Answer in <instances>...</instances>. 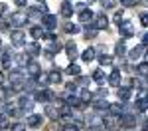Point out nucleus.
<instances>
[{
  "instance_id": "nucleus-27",
  "label": "nucleus",
  "mask_w": 148,
  "mask_h": 131,
  "mask_svg": "<svg viewBox=\"0 0 148 131\" xmlns=\"http://www.w3.org/2000/svg\"><path fill=\"white\" fill-rule=\"evenodd\" d=\"M63 32H67V34H77V32H81V28L77 26V24H71V22H67L65 26H63Z\"/></svg>"
},
{
  "instance_id": "nucleus-21",
  "label": "nucleus",
  "mask_w": 148,
  "mask_h": 131,
  "mask_svg": "<svg viewBox=\"0 0 148 131\" xmlns=\"http://www.w3.org/2000/svg\"><path fill=\"white\" fill-rule=\"evenodd\" d=\"M97 34H99V30H97V26H95V24H87V26H85V32H83V36H85L87 40L95 38Z\"/></svg>"
},
{
  "instance_id": "nucleus-16",
  "label": "nucleus",
  "mask_w": 148,
  "mask_h": 131,
  "mask_svg": "<svg viewBox=\"0 0 148 131\" xmlns=\"http://www.w3.org/2000/svg\"><path fill=\"white\" fill-rule=\"evenodd\" d=\"M116 95H119V99H123V101H126V99H130V95H132V89L128 87V85H119V91H116Z\"/></svg>"
},
{
  "instance_id": "nucleus-15",
  "label": "nucleus",
  "mask_w": 148,
  "mask_h": 131,
  "mask_svg": "<svg viewBox=\"0 0 148 131\" xmlns=\"http://www.w3.org/2000/svg\"><path fill=\"white\" fill-rule=\"evenodd\" d=\"M28 32H30V36H32L34 40H42V38H44V34H46L44 26H32Z\"/></svg>"
},
{
  "instance_id": "nucleus-53",
  "label": "nucleus",
  "mask_w": 148,
  "mask_h": 131,
  "mask_svg": "<svg viewBox=\"0 0 148 131\" xmlns=\"http://www.w3.org/2000/svg\"><path fill=\"white\" fill-rule=\"evenodd\" d=\"M0 48H2V42H0Z\"/></svg>"
},
{
  "instance_id": "nucleus-18",
  "label": "nucleus",
  "mask_w": 148,
  "mask_h": 131,
  "mask_svg": "<svg viewBox=\"0 0 148 131\" xmlns=\"http://www.w3.org/2000/svg\"><path fill=\"white\" fill-rule=\"evenodd\" d=\"M121 80H123L121 70H113V71H111V76H109V83H111V85L119 87V85H121Z\"/></svg>"
},
{
  "instance_id": "nucleus-4",
  "label": "nucleus",
  "mask_w": 148,
  "mask_h": 131,
  "mask_svg": "<svg viewBox=\"0 0 148 131\" xmlns=\"http://www.w3.org/2000/svg\"><path fill=\"white\" fill-rule=\"evenodd\" d=\"M10 40H12L14 46H24V44H26V32L20 30V28H16V30L10 32Z\"/></svg>"
},
{
  "instance_id": "nucleus-30",
  "label": "nucleus",
  "mask_w": 148,
  "mask_h": 131,
  "mask_svg": "<svg viewBox=\"0 0 148 131\" xmlns=\"http://www.w3.org/2000/svg\"><path fill=\"white\" fill-rule=\"evenodd\" d=\"M14 60H16V62H18V64H20V66H26V64H28V62H30V56H28V54H26V52H24V54H18V56H14Z\"/></svg>"
},
{
  "instance_id": "nucleus-31",
  "label": "nucleus",
  "mask_w": 148,
  "mask_h": 131,
  "mask_svg": "<svg viewBox=\"0 0 148 131\" xmlns=\"http://www.w3.org/2000/svg\"><path fill=\"white\" fill-rule=\"evenodd\" d=\"M79 99H81V101H85V103H87V101H91V99H93V94L89 91V89H87V87H83V89H81V95H79Z\"/></svg>"
},
{
  "instance_id": "nucleus-12",
  "label": "nucleus",
  "mask_w": 148,
  "mask_h": 131,
  "mask_svg": "<svg viewBox=\"0 0 148 131\" xmlns=\"http://www.w3.org/2000/svg\"><path fill=\"white\" fill-rule=\"evenodd\" d=\"M18 103H20V109L28 111V113H30V111L34 109V99H32V97H28V95H22Z\"/></svg>"
},
{
  "instance_id": "nucleus-54",
  "label": "nucleus",
  "mask_w": 148,
  "mask_h": 131,
  "mask_svg": "<svg viewBox=\"0 0 148 131\" xmlns=\"http://www.w3.org/2000/svg\"><path fill=\"white\" fill-rule=\"evenodd\" d=\"M40 2H44V0H40Z\"/></svg>"
},
{
  "instance_id": "nucleus-33",
  "label": "nucleus",
  "mask_w": 148,
  "mask_h": 131,
  "mask_svg": "<svg viewBox=\"0 0 148 131\" xmlns=\"http://www.w3.org/2000/svg\"><path fill=\"white\" fill-rule=\"evenodd\" d=\"M67 73H69V76H79V73H81V68L77 66V64H71V66L67 68Z\"/></svg>"
},
{
  "instance_id": "nucleus-19",
  "label": "nucleus",
  "mask_w": 148,
  "mask_h": 131,
  "mask_svg": "<svg viewBox=\"0 0 148 131\" xmlns=\"http://www.w3.org/2000/svg\"><path fill=\"white\" fill-rule=\"evenodd\" d=\"M134 109L140 111V113H144L148 111V97H136V103H134Z\"/></svg>"
},
{
  "instance_id": "nucleus-11",
  "label": "nucleus",
  "mask_w": 148,
  "mask_h": 131,
  "mask_svg": "<svg viewBox=\"0 0 148 131\" xmlns=\"http://www.w3.org/2000/svg\"><path fill=\"white\" fill-rule=\"evenodd\" d=\"M87 125H89V129H101L103 125H105V119L99 117V115H91V117L87 119Z\"/></svg>"
},
{
  "instance_id": "nucleus-23",
  "label": "nucleus",
  "mask_w": 148,
  "mask_h": 131,
  "mask_svg": "<svg viewBox=\"0 0 148 131\" xmlns=\"http://www.w3.org/2000/svg\"><path fill=\"white\" fill-rule=\"evenodd\" d=\"M46 115H47L49 119L57 121V119H59V109H57L56 105H46Z\"/></svg>"
},
{
  "instance_id": "nucleus-28",
  "label": "nucleus",
  "mask_w": 148,
  "mask_h": 131,
  "mask_svg": "<svg viewBox=\"0 0 148 131\" xmlns=\"http://www.w3.org/2000/svg\"><path fill=\"white\" fill-rule=\"evenodd\" d=\"M126 54V44L125 42H119L116 46H114V56H119V58H123Z\"/></svg>"
},
{
  "instance_id": "nucleus-7",
  "label": "nucleus",
  "mask_w": 148,
  "mask_h": 131,
  "mask_svg": "<svg viewBox=\"0 0 148 131\" xmlns=\"http://www.w3.org/2000/svg\"><path fill=\"white\" fill-rule=\"evenodd\" d=\"M24 50H26V54H28L30 58H36V56L42 54V48H40L38 42H28V44H24Z\"/></svg>"
},
{
  "instance_id": "nucleus-26",
  "label": "nucleus",
  "mask_w": 148,
  "mask_h": 131,
  "mask_svg": "<svg viewBox=\"0 0 148 131\" xmlns=\"http://www.w3.org/2000/svg\"><path fill=\"white\" fill-rule=\"evenodd\" d=\"M136 71L140 78H148V62H142V64H138L136 66Z\"/></svg>"
},
{
  "instance_id": "nucleus-48",
  "label": "nucleus",
  "mask_w": 148,
  "mask_h": 131,
  "mask_svg": "<svg viewBox=\"0 0 148 131\" xmlns=\"http://www.w3.org/2000/svg\"><path fill=\"white\" fill-rule=\"evenodd\" d=\"M0 85H4V73L0 71Z\"/></svg>"
},
{
  "instance_id": "nucleus-3",
  "label": "nucleus",
  "mask_w": 148,
  "mask_h": 131,
  "mask_svg": "<svg viewBox=\"0 0 148 131\" xmlns=\"http://www.w3.org/2000/svg\"><path fill=\"white\" fill-rule=\"evenodd\" d=\"M36 101H42V103H47V101H53L56 99V94L51 89H38L34 95Z\"/></svg>"
},
{
  "instance_id": "nucleus-44",
  "label": "nucleus",
  "mask_w": 148,
  "mask_h": 131,
  "mask_svg": "<svg viewBox=\"0 0 148 131\" xmlns=\"http://www.w3.org/2000/svg\"><path fill=\"white\" fill-rule=\"evenodd\" d=\"M79 78H81V80H79V83H81V85H89V80H87V78H83L81 73H79Z\"/></svg>"
},
{
  "instance_id": "nucleus-13",
  "label": "nucleus",
  "mask_w": 148,
  "mask_h": 131,
  "mask_svg": "<svg viewBox=\"0 0 148 131\" xmlns=\"http://www.w3.org/2000/svg\"><path fill=\"white\" fill-rule=\"evenodd\" d=\"M93 20H95V12H93V10H87V8H83V10L79 12V22H83V24H91Z\"/></svg>"
},
{
  "instance_id": "nucleus-43",
  "label": "nucleus",
  "mask_w": 148,
  "mask_h": 131,
  "mask_svg": "<svg viewBox=\"0 0 148 131\" xmlns=\"http://www.w3.org/2000/svg\"><path fill=\"white\" fill-rule=\"evenodd\" d=\"M97 95H99V97H107V95H109V91H107V87H105V89H99V91H97Z\"/></svg>"
},
{
  "instance_id": "nucleus-20",
  "label": "nucleus",
  "mask_w": 148,
  "mask_h": 131,
  "mask_svg": "<svg viewBox=\"0 0 148 131\" xmlns=\"http://www.w3.org/2000/svg\"><path fill=\"white\" fill-rule=\"evenodd\" d=\"M12 56L8 50H2V54H0V64H2V68H10V62H12Z\"/></svg>"
},
{
  "instance_id": "nucleus-2",
  "label": "nucleus",
  "mask_w": 148,
  "mask_h": 131,
  "mask_svg": "<svg viewBox=\"0 0 148 131\" xmlns=\"http://www.w3.org/2000/svg\"><path fill=\"white\" fill-rule=\"evenodd\" d=\"M42 26H44V30H56L57 16H56V14H49V12L42 14Z\"/></svg>"
},
{
  "instance_id": "nucleus-36",
  "label": "nucleus",
  "mask_w": 148,
  "mask_h": 131,
  "mask_svg": "<svg viewBox=\"0 0 148 131\" xmlns=\"http://www.w3.org/2000/svg\"><path fill=\"white\" fill-rule=\"evenodd\" d=\"M101 2V6L105 8V10H109V8H113L114 4H116V0H99Z\"/></svg>"
},
{
  "instance_id": "nucleus-51",
  "label": "nucleus",
  "mask_w": 148,
  "mask_h": 131,
  "mask_svg": "<svg viewBox=\"0 0 148 131\" xmlns=\"http://www.w3.org/2000/svg\"><path fill=\"white\" fill-rule=\"evenodd\" d=\"M144 131H148V125H146V129H144Z\"/></svg>"
},
{
  "instance_id": "nucleus-52",
  "label": "nucleus",
  "mask_w": 148,
  "mask_h": 131,
  "mask_svg": "<svg viewBox=\"0 0 148 131\" xmlns=\"http://www.w3.org/2000/svg\"><path fill=\"white\" fill-rule=\"evenodd\" d=\"M89 2H95V0H89Z\"/></svg>"
},
{
  "instance_id": "nucleus-6",
  "label": "nucleus",
  "mask_w": 148,
  "mask_h": 131,
  "mask_svg": "<svg viewBox=\"0 0 148 131\" xmlns=\"http://www.w3.org/2000/svg\"><path fill=\"white\" fill-rule=\"evenodd\" d=\"M42 123H44V117H42V115H38V113H30L28 119H26V127H32V129L42 127Z\"/></svg>"
},
{
  "instance_id": "nucleus-37",
  "label": "nucleus",
  "mask_w": 148,
  "mask_h": 131,
  "mask_svg": "<svg viewBox=\"0 0 148 131\" xmlns=\"http://www.w3.org/2000/svg\"><path fill=\"white\" fill-rule=\"evenodd\" d=\"M36 80H38V83H40V85H47V83H49V80H47V73H40Z\"/></svg>"
},
{
  "instance_id": "nucleus-47",
  "label": "nucleus",
  "mask_w": 148,
  "mask_h": 131,
  "mask_svg": "<svg viewBox=\"0 0 148 131\" xmlns=\"http://www.w3.org/2000/svg\"><path fill=\"white\" fill-rule=\"evenodd\" d=\"M142 44H144V46H146V44H148V32H146V34H144V36H142Z\"/></svg>"
},
{
  "instance_id": "nucleus-32",
  "label": "nucleus",
  "mask_w": 148,
  "mask_h": 131,
  "mask_svg": "<svg viewBox=\"0 0 148 131\" xmlns=\"http://www.w3.org/2000/svg\"><path fill=\"white\" fill-rule=\"evenodd\" d=\"M93 80H95V82H99V83H101L103 80H105V71H103L101 68H99V70H95V71H93Z\"/></svg>"
},
{
  "instance_id": "nucleus-38",
  "label": "nucleus",
  "mask_w": 148,
  "mask_h": 131,
  "mask_svg": "<svg viewBox=\"0 0 148 131\" xmlns=\"http://www.w3.org/2000/svg\"><path fill=\"white\" fill-rule=\"evenodd\" d=\"M140 0H121V4L123 6H126V8H130V6H136Z\"/></svg>"
},
{
  "instance_id": "nucleus-8",
  "label": "nucleus",
  "mask_w": 148,
  "mask_h": 131,
  "mask_svg": "<svg viewBox=\"0 0 148 131\" xmlns=\"http://www.w3.org/2000/svg\"><path fill=\"white\" fill-rule=\"evenodd\" d=\"M26 71H28L30 78H38V76L42 73V66H40L38 62H32V60H30V62L26 64Z\"/></svg>"
},
{
  "instance_id": "nucleus-34",
  "label": "nucleus",
  "mask_w": 148,
  "mask_h": 131,
  "mask_svg": "<svg viewBox=\"0 0 148 131\" xmlns=\"http://www.w3.org/2000/svg\"><path fill=\"white\" fill-rule=\"evenodd\" d=\"M8 127V113H0V129Z\"/></svg>"
},
{
  "instance_id": "nucleus-1",
  "label": "nucleus",
  "mask_w": 148,
  "mask_h": 131,
  "mask_svg": "<svg viewBox=\"0 0 148 131\" xmlns=\"http://www.w3.org/2000/svg\"><path fill=\"white\" fill-rule=\"evenodd\" d=\"M28 20H30V16H28L26 12H12L10 14V24L14 26V28H22V26H26Z\"/></svg>"
},
{
  "instance_id": "nucleus-40",
  "label": "nucleus",
  "mask_w": 148,
  "mask_h": 131,
  "mask_svg": "<svg viewBox=\"0 0 148 131\" xmlns=\"http://www.w3.org/2000/svg\"><path fill=\"white\" fill-rule=\"evenodd\" d=\"M10 131H26V125L24 123H14L10 127Z\"/></svg>"
},
{
  "instance_id": "nucleus-29",
  "label": "nucleus",
  "mask_w": 148,
  "mask_h": 131,
  "mask_svg": "<svg viewBox=\"0 0 148 131\" xmlns=\"http://www.w3.org/2000/svg\"><path fill=\"white\" fill-rule=\"evenodd\" d=\"M93 58H95V50H93V48H87V50L81 54V60H83V62H93Z\"/></svg>"
},
{
  "instance_id": "nucleus-45",
  "label": "nucleus",
  "mask_w": 148,
  "mask_h": 131,
  "mask_svg": "<svg viewBox=\"0 0 148 131\" xmlns=\"http://www.w3.org/2000/svg\"><path fill=\"white\" fill-rule=\"evenodd\" d=\"M6 94H8V91H6V89H4V87H0V99H2V101H4V99H6Z\"/></svg>"
},
{
  "instance_id": "nucleus-5",
  "label": "nucleus",
  "mask_w": 148,
  "mask_h": 131,
  "mask_svg": "<svg viewBox=\"0 0 148 131\" xmlns=\"http://www.w3.org/2000/svg\"><path fill=\"white\" fill-rule=\"evenodd\" d=\"M119 32H121L123 38H130V36H134V26L128 20H123V22L119 24Z\"/></svg>"
},
{
  "instance_id": "nucleus-9",
  "label": "nucleus",
  "mask_w": 148,
  "mask_h": 131,
  "mask_svg": "<svg viewBox=\"0 0 148 131\" xmlns=\"http://www.w3.org/2000/svg\"><path fill=\"white\" fill-rule=\"evenodd\" d=\"M91 103H93V107H95L99 113H103V111H107V109H109V101H107L105 97H97V99L93 97Z\"/></svg>"
},
{
  "instance_id": "nucleus-35",
  "label": "nucleus",
  "mask_w": 148,
  "mask_h": 131,
  "mask_svg": "<svg viewBox=\"0 0 148 131\" xmlns=\"http://www.w3.org/2000/svg\"><path fill=\"white\" fill-rule=\"evenodd\" d=\"M99 62H101V66H111V64H113V58L107 56V54H103L101 58H99Z\"/></svg>"
},
{
  "instance_id": "nucleus-24",
  "label": "nucleus",
  "mask_w": 148,
  "mask_h": 131,
  "mask_svg": "<svg viewBox=\"0 0 148 131\" xmlns=\"http://www.w3.org/2000/svg\"><path fill=\"white\" fill-rule=\"evenodd\" d=\"M47 80H49V83H61V71L59 70H53L47 73Z\"/></svg>"
},
{
  "instance_id": "nucleus-50",
  "label": "nucleus",
  "mask_w": 148,
  "mask_h": 131,
  "mask_svg": "<svg viewBox=\"0 0 148 131\" xmlns=\"http://www.w3.org/2000/svg\"><path fill=\"white\" fill-rule=\"evenodd\" d=\"M144 54H146V60H148V44H146V48H144Z\"/></svg>"
},
{
  "instance_id": "nucleus-14",
  "label": "nucleus",
  "mask_w": 148,
  "mask_h": 131,
  "mask_svg": "<svg viewBox=\"0 0 148 131\" xmlns=\"http://www.w3.org/2000/svg\"><path fill=\"white\" fill-rule=\"evenodd\" d=\"M95 26H97V30H99V32H101V30H107V26H109V18H107L105 14L95 16Z\"/></svg>"
},
{
  "instance_id": "nucleus-39",
  "label": "nucleus",
  "mask_w": 148,
  "mask_h": 131,
  "mask_svg": "<svg viewBox=\"0 0 148 131\" xmlns=\"http://www.w3.org/2000/svg\"><path fill=\"white\" fill-rule=\"evenodd\" d=\"M140 24H142L144 28H148V12H142V14H140Z\"/></svg>"
},
{
  "instance_id": "nucleus-22",
  "label": "nucleus",
  "mask_w": 148,
  "mask_h": 131,
  "mask_svg": "<svg viewBox=\"0 0 148 131\" xmlns=\"http://www.w3.org/2000/svg\"><path fill=\"white\" fill-rule=\"evenodd\" d=\"M59 12H61L63 18H71V14H73V4H71V2H63L61 8H59Z\"/></svg>"
},
{
  "instance_id": "nucleus-46",
  "label": "nucleus",
  "mask_w": 148,
  "mask_h": 131,
  "mask_svg": "<svg viewBox=\"0 0 148 131\" xmlns=\"http://www.w3.org/2000/svg\"><path fill=\"white\" fill-rule=\"evenodd\" d=\"M14 4H16V6H26L28 0H14Z\"/></svg>"
},
{
  "instance_id": "nucleus-17",
  "label": "nucleus",
  "mask_w": 148,
  "mask_h": 131,
  "mask_svg": "<svg viewBox=\"0 0 148 131\" xmlns=\"http://www.w3.org/2000/svg\"><path fill=\"white\" fill-rule=\"evenodd\" d=\"M144 54V46H136V48H132L130 52H128V60L130 62H138V58Z\"/></svg>"
},
{
  "instance_id": "nucleus-41",
  "label": "nucleus",
  "mask_w": 148,
  "mask_h": 131,
  "mask_svg": "<svg viewBox=\"0 0 148 131\" xmlns=\"http://www.w3.org/2000/svg\"><path fill=\"white\" fill-rule=\"evenodd\" d=\"M65 89H67V91H77V83L75 82H67L65 83Z\"/></svg>"
},
{
  "instance_id": "nucleus-25",
  "label": "nucleus",
  "mask_w": 148,
  "mask_h": 131,
  "mask_svg": "<svg viewBox=\"0 0 148 131\" xmlns=\"http://www.w3.org/2000/svg\"><path fill=\"white\" fill-rule=\"evenodd\" d=\"M8 78H10V83H14V82H22V80H24V73H22L20 70H12Z\"/></svg>"
},
{
  "instance_id": "nucleus-55",
  "label": "nucleus",
  "mask_w": 148,
  "mask_h": 131,
  "mask_svg": "<svg viewBox=\"0 0 148 131\" xmlns=\"http://www.w3.org/2000/svg\"><path fill=\"white\" fill-rule=\"evenodd\" d=\"M146 4H148V0H146Z\"/></svg>"
},
{
  "instance_id": "nucleus-10",
  "label": "nucleus",
  "mask_w": 148,
  "mask_h": 131,
  "mask_svg": "<svg viewBox=\"0 0 148 131\" xmlns=\"http://www.w3.org/2000/svg\"><path fill=\"white\" fill-rule=\"evenodd\" d=\"M65 52H67V58L71 62H75V58L79 56V50H77V44L75 42H67L65 44Z\"/></svg>"
},
{
  "instance_id": "nucleus-42",
  "label": "nucleus",
  "mask_w": 148,
  "mask_h": 131,
  "mask_svg": "<svg viewBox=\"0 0 148 131\" xmlns=\"http://www.w3.org/2000/svg\"><path fill=\"white\" fill-rule=\"evenodd\" d=\"M114 22H116V24H121V22H123V10H119L116 14H114Z\"/></svg>"
},
{
  "instance_id": "nucleus-49",
  "label": "nucleus",
  "mask_w": 148,
  "mask_h": 131,
  "mask_svg": "<svg viewBox=\"0 0 148 131\" xmlns=\"http://www.w3.org/2000/svg\"><path fill=\"white\" fill-rule=\"evenodd\" d=\"M2 12H6V4H0V14Z\"/></svg>"
}]
</instances>
